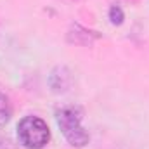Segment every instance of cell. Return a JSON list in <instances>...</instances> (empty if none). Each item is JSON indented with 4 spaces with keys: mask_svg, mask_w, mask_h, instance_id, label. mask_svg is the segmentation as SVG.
Wrapping results in <instances>:
<instances>
[{
    "mask_svg": "<svg viewBox=\"0 0 149 149\" xmlns=\"http://www.w3.org/2000/svg\"><path fill=\"white\" fill-rule=\"evenodd\" d=\"M83 109L80 106H64L56 113V121L64 135V139L73 148H85L90 141L88 132L81 127Z\"/></svg>",
    "mask_w": 149,
    "mask_h": 149,
    "instance_id": "cell-1",
    "label": "cell"
},
{
    "mask_svg": "<svg viewBox=\"0 0 149 149\" xmlns=\"http://www.w3.org/2000/svg\"><path fill=\"white\" fill-rule=\"evenodd\" d=\"M17 139L26 149H42L50 139V130L42 118L24 116L17 123Z\"/></svg>",
    "mask_w": 149,
    "mask_h": 149,
    "instance_id": "cell-2",
    "label": "cell"
},
{
    "mask_svg": "<svg viewBox=\"0 0 149 149\" xmlns=\"http://www.w3.org/2000/svg\"><path fill=\"white\" fill-rule=\"evenodd\" d=\"M49 87L52 88V92L61 94L66 92L71 87V73L66 66H57L52 70V73L49 74Z\"/></svg>",
    "mask_w": 149,
    "mask_h": 149,
    "instance_id": "cell-3",
    "label": "cell"
},
{
    "mask_svg": "<svg viewBox=\"0 0 149 149\" xmlns=\"http://www.w3.org/2000/svg\"><path fill=\"white\" fill-rule=\"evenodd\" d=\"M97 38H101V35L97 31H90V30H87L80 24L71 26V30L68 31V42L74 43V45H90Z\"/></svg>",
    "mask_w": 149,
    "mask_h": 149,
    "instance_id": "cell-4",
    "label": "cell"
},
{
    "mask_svg": "<svg viewBox=\"0 0 149 149\" xmlns=\"http://www.w3.org/2000/svg\"><path fill=\"white\" fill-rule=\"evenodd\" d=\"M12 116V106H10V101L5 94L0 92V127L7 125L9 120Z\"/></svg>",
    "mask_w": 149,
    "mask_h": 149,
    "instance_id": "cell-5",
    "label": "cell"
},
{
    "mask_svg": "<svg viewBox=\"0 0 149 149\" xmlns=\"http://www.w3.org/2000/svg\"><path fill=\"white\" fill-rule=\"evenodd\" d=\"M108 16H109V23H111L113 26H120L125 21V12H123V9L120 5H111Z\"/></svg>",
    "mask_w": 149,
    "mask_h": 149,
    "instance_id": "cell-6",
    "label": "cell"
}]
</instances>
